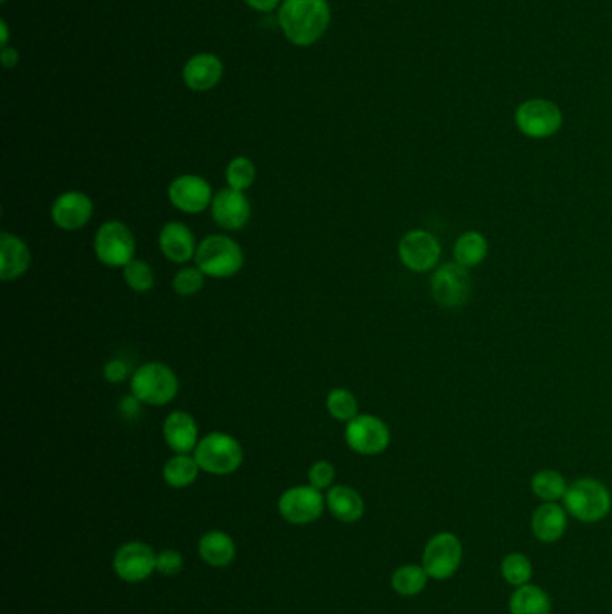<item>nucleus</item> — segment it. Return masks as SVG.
I'll list each match as a JSON object with an SVG mask.
<instances>
[{
	"label": "nucleus",
	"instance_id": "obj_1",
	"mask_svg": "<svg viewBox=\"0 0 612 614\" xmlns=\"http://www.w3.org/2000/svg\"><path fill=\"white\" fill-rule=\"evenodd\" d=\"M331 18L329 0H282L277 15L282 35L297 47L320 42L331 26Z\"/></svg>",
	"mask_w": 612,
	"mask_h": 614
},
{
	"label": "nucleus",
	"instance_id": "obj_2",
	"mask_svg": "<svg viewBox=\"0 0 612 614\" xmlns=\"http://www.w3.org/2000/svg\"><path fill=\"white\" fill-rule=\"evenodd\" d=\"M194 264L212 279H230L243 270L245 252L236 239L212 234L203 239L196 250Z\"/></svg>",
	"mask_w": 612,
	"mask_h": 614
},
{
	"label": "nucleus",
	"instance_id": "obj_3",
	"mask_svg": "<svg viewBox=\"0 0 612 614\" xmlns=\"http://www.w3.org/2000/svg\"><path fill=\"white\" fill-rule=\"evenodd\" d=\"M180 383L175 370L162 361H148L140 365L130 378L132 392L144 406H166L175 401Z\"/></svg>",
	"mask_w": 612,
	"mask_h": 614
},
{
	"label": "nucleus",
	"instance_id": "obj_4",
	"mask_svg": "<svg viewBox=\"0 0 612 614\" xmlns=\"http://www.w3.org/2000/svg\"><path fill=\"white\" fill-rule=\"evenodd\" d=\"M193 455L202 471L216 476L236 473L245 460L241 442L225 431L207 433L198 442Z\"/></svg>",
	"mask_w": 612,
	"mask_h": 614
},
{
	"label": "nucleus",
	"instance_id": "obj_5",
	"mask_svg": "<svg viewBox=\"0 0 612 614\" xmlns=\"http://www.w3.org/2000/svg\"><path fill=\"white\" fill-rule=\"evenodd\" d=\"M564 509L582 523H598L611 512V491L596 478H578L568 485Z\"/></svg>",
	"mask_w": 612,
	"mask_h": 614
},
{
	"label": "nucleus",
	"instance_id": "obj_6",
	"mask_svg": "<svg viewBox=\"0 0 612 614\" xmlns=\"http://www.w3.org/2000/svg\"><path fill=\"white\" fill-rule=\"evenodd\" d=\"M137 241L132 229L119 220H108L97 229L94 236V254L106 268L123 270L135 259Z\"/></svg>",
	"mask_w": 612,
	"mask_h": 614
},
{
	"label": "nucleus",
	"instance_id": "obj_7",
	"mask_svg": "<svg viewBox=\"0 0 612 614\" xmlns=\"http://www.w3.org/2000/svg\"><path fill=\"white\" fill-rule=\"evenodd\" d=\"M345 442L361 457H376L388 449L392 433L383 419L372 413H358L345 426Z\"/></svg>",
	"mask_w": 612,
	"mask_h": 614
},
{
	"label": "nucleus",
	"instance_id": "obj_8",
	"mask_svg": "<svg viewBox=\"0 0 612 614\" xmlns=\"http://www.w3.org/2000/svg\"><path fill=\"white\" fill-rule=\"evenodd\" d=\"M464 559V546L462 541L451 532H440L431 537L424 553H422V566L429 575V579L447 580L455 575Z\"/></svg>",
	"mask_w": 612,
	"mask_h": 614
},
{
	"label": "nucleus",
	"instance_id": "obj_9",
	"mask_svg": "<svg viewBox=\"0 0 612 614\" xmlns=\"http://www.w3.org/2000/svg\"><path fill=\"white\" fill-rule=\"evenodd\" d=\"M431 297L438 306L456 309L464 306L471 297V277L469 270L458 263H446L438 266L431 277Z\"/></svg>",
	"mask_w": 612,
	"mask_h": 614
},
{
	"label": "nucleus",
	"instance_id": "obj_10",
	"mask_svg": "<svg viewBox=\"0 0 612 614\" xmlns=\"http://www.w3.org/2000/svg\"><path fill=\"white\" fill-rule=\"evenodd\" d=\"M516 124L519 132L530 139H548L559 132L562 112L546 99H530L517 108Z\"/></svg>",
	"mask_w": 612,
	"mask_h": 614
},
{
	"label": "nucleus",
	"instance_id": "obj_11",
	"mask_svg": "<svg viewBox=\"0 0 612 614\" xmlns=\"http://www.w3.org/2000/svg\"><path fill=\"white\" fill-rule=\"evenodd\" d=\"M397 254L401 263L411 272L426 273L437 266L442 246L428 230H410L399 241Z\"/></svg>",
	"mask_w": 612,
	"mask_h": 614
},
{
	"label": "nucleus",
	"instance_id": "obj_12",
	"mask_svg": "<svg viewBox=\"0 0 612 614\" xmlns=\"http://www.w3.org/2000/svg\"><path fill=\"white\" fill-rule=\"evenodd\" d=\"M325 498L313 485H297L279 498V512L291 525L313 523L324 514Z\"/></svg>",
	"mask_w": 612,
	"mask_h": 614
},
{
	"label": "nucleus",
	"instance_id": "obj_13",
	"mask_svg": "<svg viewBox=\"0 0 612 614\" xmlns=\"http://www.w3.org/2000/svg\"><path fill=\"white\" fill-rule=\"evenodd\" d=\"M167 198L176 211L184 214H200L210 209L214 200L212 185L200 175L176 176L167 187Z\"/></svg>",
	"mask_w": 612,
	"mask_h": 614
},
{
	"label": "nucleus",
	"instance_id": "obj_14",
	"mask_svg": "<svg viewBox=\"0 0 612 614\" xmlns=\"http://www.w3.org/2000/svg\"><path fill=\"white\" fill-rule=\"evenodd\" d=\"M94 216V202L83 191H65L51 205V220L58 229L76 232L85 229Z\"/></svg>",
	"mask_w": 612,
	"mask_h": 614
},
{
	"label": "nucleus",
	"instance_id": "obj_15",
	"mask_svg": "<svg viewBox=\"0 0 612 614\" xmlns=\"http://www.w3.org/2000/svg\"><path fill=\"white\" fill-rule=\"evenodd\" d=\"M114 570L124 582H142L157 570V555L151 546L139 541L123 544L115 553Z\"/></svg>",
	"mask_w": 612,
	"mask_h": 614
},
{
	"label": "nucleus",
	"instance_id": "obj_16",
	"mask_svg": "<svg viewBox=\"0 0 612 614\" xmlns=\"http://www.w3.org/2000/svg\"><path fill=\"white\" fill-rule=\"evenodd\" d=\"M210 214L219 227L228 232L245 229L252 218V205L245 193L225 187L214 194Z\"/></svg>",
	"mask_w": 612,
	"mask_h": 614
},
{
	"label": "nucleus",
	"instance_id": "obj_17",
	"mask_svg": "<svg viewBox=\"0 0 612 614\" xmlns=\"http://www.w3.org/2000/svg\"><path fill=\"white\" fill-rule=\"evenodd\" d=\"M193 230L182 221H167L158 234V248L169 263L187 264L194 261L198 250Z\"/></svg>",
	"mask_w": 612,
	"mask_h": 614
},
{
	"label": "nucleus",
	"instance_id": "obj_18",
	"mask_svg": "<svg viewBox=\"0 0 612 614\" xmlns=\"http://www.w3.org/2000/svg\"><path fill=\"white\" fill-rule=\"evenodd\" d=\"M225 65L221 58L212 53H198L191 56L184 65L182 79L185 87L193 92H209L219 85Z\"/></svg>",
	"mask_w": 612,
	"mask_h": 614
},
{
	"label": "nucleus",
	"instance_id": "obj_19",
	"mask_svg": "<svg viewBox=\"0 0 612 614\" xmlns=\"http://www.w3.org/2000/svg\"><path fill=\"white\" fill-rule=\"evenodd\" d=\"M164 440H166L167 448L175 453H194V449L200 442V428L198 422L194 419L191 413L184 410H175L169 413L162 426Z\"/></svg>",
	"mask_w": 612,
	"mask_h": 614
},
{
	"label": "nucleus",
	"instance_id": "obj_20",
	"mask_svg": "<svg viewBox=\"0 0 612 614\" xmlns=\"http://www.w3.org/2000/svg\"><path fill=\"white\" fill-rule=\"evenodd\" d=\"M31 266V250L26 241L17 234L4 232L0 236V279L4 282L18 281Z\"/></svg>",
	"mask_w": 612,
	"mask_h": 614
},
{
	"label": "nucleus",
	"instance_id": "obj_21",
	"mask_svg": "<svg viewBox=\"0 0 612 614\" xmlns=\"http://www.w3.org/2000/svg\"><path fill=\"white\" fill-rule=\"evenodd\" d=\"M568 510L560 507L557 501H544L534 510L532 532L541 543H557L566 534Z\"/></svg>",
	"mask_w": 612,
	"mask_h": 614
},
{
	"label": "nucleus",
	"instance_id": "obj_22",
	"mask_svg": "<svg viewBox=\"0 0 612 614\" xmlns=\"http://www.w3.org/2000/svg\"><path fill=\"white\" fill-rule=\"evenodd\" d=\"M325 505L331 510L334 518L343 523H356L365 514V501L358 491H354L349 485H333L327 496Z\"/></svg>",
	"mask_w": 612,
	"mask_h": 614
},
{
	"label": "nucleus",
	"instance_id": "obj_23",
	"mask_svg": "<svg viewBox=\"0 0 612 614\" xmlns=\"http://www.w3.org/2000/svg\"><path fill=\"white\" fill-rule=\"evenodd\" d=\"M198 553L210 566L223 568L236 559V544L225 532L210 530L200 539Z\"/></svg>",
	"mask_w": 612,
	"mask_h": 614
},
{
	"label": "nucleus",
	"instance_id": "obj_24",
	"mask_svg": "<svg viewBox=\"0 0 612 614\" xmlns=\"http://www.w3.org/2000/svg\"><path fill=\"white\" fill-rule=\"evenodd\" d=\"M453 254H455V263L464 266L465 270H471L487 259L489 241L478 230H467L456 239Z\"/></svg>",
	"mask_w": 612,
	"mask_h": 614
},
{
	"label": "nucleus",
	"instance_id": "obj_25",
	"mask_svg": "<svg viewBox=\"0 0 612 614\" xmlns=\"http://www.w3.org/2000/svg\"><path fill=\"white\" fill-rule=\"evenodd\" d=\"M510 614H551L550 595L539 586L526 584L510 595Z\"/></svg>",
	"mask_w": 612,
	"mask_h": 614
},
{
	"label": "nucleus",
	"instance_id": "obj_26",
	"mask_svg": "<svg viewBox=\"0 0 612 614\" xmlns=\"http://www.w3.org/2000/svg\"><path fill=\"white\" fill-rule=\"evenodd\" d=\"M200 465L196 462V458L184 453H175V457L169 458L164 465V480L169 487L173 489H185L189 485H193L200 474Z\"/></svg>",
	"mask_w": 612,
	"mask_h": 614
},
{
	"label": "nucleus",
	"instance_id": "obj_27",
	"mask_svg": "<svg viewBox=\"0 0 612 614\" xmlns=\"http://www.w3.org/2000/svg\"><path fill=\"white\" fill-rule=\"evenodd\" d=\"M429 575L422 564H406L394 571L392 588L401 597H415L428 586Z\"/></svg>",
	"mask_w": 612,
	"mask_h": 614
},
{
	"label": "nucleus",
	"instance_id": "obj_28",
	"mask_svg": "<svg viewBox=\"0 0 612 614\" xmlns=\"http://www.w3.org/2000/svg\"><path fill=\"white\" fill-rule=\"evenodd\" d=\"M566 491H568L566 478L555 469H543L532 476V492L539 500H564Z\"/></svg>",
	"mask_w": 612,
	"mask_h": 614
},
{
	"label": "nucleus",
	"instance_id": "obj_29",
	"mask_svg": "<svg viewBox=\"0 0 612 614\" xmlns=\"http://www.w3.org/2000/svg\"><path fill=\"white\" fill-rule=\"evenodd\" d=\"M501 575L512 588H521L530 584L534 575V566L525 553H508L507 557L501 561Z\"/></svg>",
	"mask_w": 612,
	"mask_h": 614
},
{
	"label": "nucleus",
	"instance_id": "obj_30",
	"mask_svg": "<svg viewBox=\"0 0 612 614\" xmlns=\"http://www.w3.org/2000/svg\"><path fill=\"white\" fill-rule=\"evenodd\" d=\"M225 180L230 189H236L241 193L248 191L257 180V167H255L254 160L243 157V155L232 158L225 169Z\"/></svg>",
	"mask_w": 612,
	"mask_h": 614
},
{
	"label": "nucleus",
	"instance_id": "obj_31",
	"mask_svg": "<svg viewBox=\"0 0 612 614\" xmlns=\"http://www.w3.org/2000/svg\"><path fill=\"white\" fill-rule=\"evenodd\" d=\"M327 413L334 421L349 422L358 415V399L347 388H334L325 399Z\"/></svg>",
	"mask_w": 612,
	"mask_h": 614
},
{
	"label": "nucleus",
	"instance_id": "obj_32",
	"mask_svg": "<svg viewBox=\"0 0 612 614\" xmlns=\"http://www.w3.org/2000/svg\"><path fill=\"white\" fill-rule=\"evenodd\" d=\"M124 284L135 293H148L155 286V272L151 264L142 259H133L132 263L123 268Z\"/></svg>",
	"mask_w": 612,
	"mask_h": 614
},
{
	"label": "nucleus",
	"instance_id": "obj_33",
	"mask_svg": "<svg viewBox=\"0 0 612 614\" xmlns=\"http://www.w3.org/2000/svg\"><path fill=\"white\" fill-rule=\"evenodd\" d=\"M203 286L205 273L196 264L180 268L173 279V290L178 297H194L203 290Z\"/></svg>",
	"mask_w": 612,
	"mask_h": 614
},
{
	"label": "nucleus",
	"instance_id": "obj_34",
	"mask_svg": "<svg viewBox=\"0 0 612 614\" xmlns=\"http://www.w3.org/2000/svg\"><path fill=\"white\" fill-rule=\"evenodd\" d=\"M309 485H313L318 491H324V489H331L333 487L334 478H336V471H334V465L329 460H318L315 464L311 465L309 473Z\"/></svg>",
	"mask_w": 612,
	"mask_h": 614
},
{
	"label": "nucleus",
	"instance_id": "obj_35",
	"mask_svg": "<svg viewBox=\"0 0 612 614\" xmlns=\"http://www.w3.org/2000/svg\"><path fill=\"white\" fill-rule=\"evenodd\" d=\"M184 570V557L176 550H164L157 555V571L164 577H175Z\"/></svg>",
	"mask_w": 612,
	"mask_h": 614
},
{
	"label": "nucleus",
	"instance_id": "obj_36",
	"mask_svg": "<svg viewBox=\"0 0 612 614\" xmlns=\"http://www.w3.org/2000/svg\"><path fill=\"white\" fill-rule=\"evenodd\" d=\"M103 376H105L108 383L119 385V383H124L128 376H130V367L121 358H112V360L106 361L105 367H103Z\"/></svg>",
	"mask_w": 612,
	"mask_h": 614
},
{
	"label": "nucleus",
	"instance_id": "obj_37",
	"mask_svg": "<svg viewBox=\"0 0 612 614\" xmlns=\"http://www.w3.org/2000/svg\"><path fill=\"white\" fill-rule=\"evenodd\" d=\"M142 406H144V404L140 403L135 395H126L124 399H121V403H119V413L123 415L124 419L133 421V419L139 415Z\"/></svg>",
	"mask_w": 612,
	"mask_h": 614
},
{
	"label": "nucleus",
	"instance_id": "obj_38",
	"mask_svg": "<svg viewBox=\"0 0 612 614\" xmlns=\"http://www.w3.org/2000/svg\"><path fill=\"white\" fill-rule=\"evenodd\" d=\"M0 62H2V65H4V69H6V71H11V69H15L18 62H20V53H18L15 47L6 45V47H2V49H0Z\"/></svg>",
	"mask_w": 612,
	"mask_h": 614
},
{
	"label": "nucleus",
	"instance_id": "obj_39",
	"mask_svg": "<svg viewBox=\"0 0 612 614\" xmlns=\"http://www.w3.org/2000/svg\"><path fill=\"white\" fill-rule=\"evenodd\" d=\"M243 2L257 13H270L273 9H279L282 4V0H243Z\"/></svg>",
	"mask_w": 612,
	"mask_h": 614
},
{
	"label": "nucleus",
	"instance_id": "obj_40",
	"mask_svg": "<svg viewBox=\"0 0 612 614\" xmlns=\"http://www.w3.org/2000/svg\"><path fill=\"white\" fill-rule=\"evenodd\" d=\"M0 33H2L0 45H2V47H6V45H9V26L6 20H0Z\"/></svg>",
	"mask_w": 612,
	"mask_h": 614
},
{
	"label": "nucleus",
	"instance_id": "obj_41",
	"mask_svg": "<svg viewBox=\"0 0 612 614\" xmlns=\"http://www.w3.org/2000/svg\"><path fill=\"white\" fill-rule=\"evenodd\" d=\"M2 2H8V0H2Z\"/></svg>",
	"mask_w": 612,
	"mask_h": 614
}]
</instances>
